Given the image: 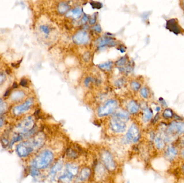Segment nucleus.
Returning a JSON list of instances; mask_svg holds the SVG:
<instances>
[{
  "label": "nucleus",
  "instance_id": "obj_31",
  "mask_svg": "<svg viewBox=\"0 0 184 183\" xmlns=\"http://www.w3.org/2000/svg\"><path fill=\"white\" fill-rule=\"evenodd\" d=\"M93 29L94 30V31H95L96 32H101V26L100 25H96L95 26H94L93 27Z\"/></svg>",
  "mask_w": 184,
  "mask_h": 183
},
{
  "label": "nucleus",
  "instance_id": "obj_3",
  "mask_svg": "<svg viewBox=\"0 0 184 183\" xmlns=\"http://www.w3.org/2000/svg\"><path fill=\"white\" fill-rule=\"evenodd\" d=\"M117 106V103L115 101L111 100L107 102L98 109V116L104 117L112 113L116 110Z\"/></svg>",
  "mask_w": 184,
  "mask_h": 183
},
{
  "label": "nucleus",
  "instance_id": "obj_24",
  "mask_svg": "<svg viewBox=\"0 0 184 183\" xmlns=\"http://www.w3.org/2000/svg\"><path fill=\"white\" fill-rule=\"evenodd\" d=\"M163 115L164 117L166 119L172 118L173 117V112L170 109H166L164 111L163 113Z\"/></svg>",
  "mask_w": 184,
  "mask_h": 183
},
{
  "label": "nucleus",
  "instance_id": "obj_21",
  "mask_svg": "<svg viewBox=\"0 0 184 183\" xmlns=\"http://www.w3.org/2000/svg\"><path fill=\"white\" fill-rule=\"evenodd\" d=\"M128 57H127V56H124V57H121L118 61H116V65L118 67H119V68L123 67H124L126 65V64L128 62Z\"/></svg>",
  "mask_w": 184,
  "mask_h": 183
},
{
  "label": "nucleus",
  "instance_id": "obj_38",
  "mask_svg": "<svg viewBox=\"0 0 184 183\" xmlns=\"http://www.w3.org/2000/svg\"><path fill=\"white\" fill-rule=\"evenodd\" d=\"M10 91V89L7 90V91H6V93H5V95H4V96H8L9 94Z\"/></svg>",
  "mask_w": 184,
  "mask_h": 183
},
{
  "label": "nucleus",
  "instance_id": "obj_27",
  "mask_svg": "<svg viewBox=\"0 0 184 183\" xmlns=\"http://www.w3.org/2000/svg\"><path fill=\"white\" fill-rule=\"evenodd\" d=\"M140 84L138 82H133L131 84V87L132 88V89L135 90V91H137L140 88Z\"/></svg>",
  "mask_w": 184,
  "mask_h": 183
},
{
  "label": "nucleus",
  "instance_id": "obj_12",
  "mask_svg": "<svg viewBox=\"0 0 184 183\" xmlns=\"http://www.w3.org/2000/svg\"><path fill=\"white\" fill-rule=\"evenodd\" d=\"M66 174L72 178H73L74 176H75L78 173V167L75 164H69L66 165Z\"/></svg>",
  "mask_w": 184,
  "mask_h": 183
},
{
  "label": "nucleus",
  "instance_id": "obj_33",
  "mask_svg": "<svg viewBox=\"0 0 184 183\" xmlns=\"http://www.w3.org/2000/svg\"><path fill=\"white\" fill-rule=\"evenodd\" d=\"M20 84L23 86H25L28 85V81L26 79H22L20 82Z\"/></svg>",
  "mask_w": 184,
  "mask_h": 183
},
{
  "label": "nucleus",
  "instance_id": "obj_20",
  "mask_svg": "<svg viewBox=\"0 0 184 183\" xmlns=\"http://www.w3.org/2000/svg\"><path fill=\"white\" fill-rule=\"evenodd\" d=\"M81 14L82 9L79 7L74 9L73 10H72L71 11V16L73 17L75 19H77L78 18H79L81 16Z\"/></svg>",
  "mask_w": 184,
  "mask_h": 183
},
{
  "label": "nucleus",
  "instance_id": "obj_23",
  "mask_svg": "<svg viewBox=\"0 0 184 183\" xmlns=\"http://www.w3.org/2000/svg\"><path fill=\"white\" fill-rule=\"evenodd\" d=\"M152 116V112L151 110H149V109L145 110L143 114V117L145 120L149 121V120L151 119Z\"/></svg>",
  "mask_w": 184,
  "mask_h": 183
},
{
  "label": "nucleus",
  "instance_id": "obj_30",
  "mask_svg": "<svg viewBox=\"0 0 184 183\" xmlns=\"http://www.w3.org/2000/svg\"><path fill=\"white\" fill-rule=\"evenodd\" d=\"M91 5L93 7V9H100L101 8V4L99 2H93L91 3Z\"/></svg>",
  "mask_w": 184,
  "mask_h": 183
},
{
  "label": "nucleus",
  "instance_id": "obj_42",
  "mask_svg": "<svg viewBox=\"0 0 184 183\" xmlns=\"http://www.w3.org/2000/svg\"><path fill=\"white\" fill-rule=\"evenodd\" d=\"M1 102H2V101H1V99H0V105H1Z\"/></svg>",
  "mask_w": 184,
  "mask_h": 183
},
{
  "label": "nucleus",
  "instance_id": "obj_36",
  "mask_svg": "<svg viewBox=\"0 0 184 183\" xmlns=\"http://www.w3.org/2000/svg\"><path fill=\"white\" fill-rule=\"evenodd\" d=\"M123 84V81H121V80H119V81H117V83H116V84H117L118 86H122Z\"/></svg>",
  "mask_w": 184,
  "mask_h": 183
},
{
  "label": "nucleus",
  "instance_id": "obj_8",
  "mask_svg": "<svg viewBox=\"0 0 184 183\" xmlns=\"http://www.w3.org/2000/svg\"><path fill=\"white\" fill-rule=\"evenodd\" d=\"M33 104V99H29L23 104L14 107L12 111L13 113L16 115H20L29 110L31 106H32Z\"/></svg>",
  "mask_w": 184,
  "mask_h": 183
},
{
  "label": "nucleus",
  "instance_id": "obj_39",
  "mask_svg": "<svg viewBox=\"0 0 184 183\" xmlns=\"http://www.w3.org/2000/svg\"><path fill=\"white\" fill-rule=\"evenodd\" d=\"M17 86H18L17 83H16V82H15V83H14V84H13V88H17Z\"/></svg>",
  "mask_w": 184,
  "mask_h": 183
},
{
  "label": "nucleus",
  "instance_id": "obj_5",
  "mask_svg": "<svg viewBox=\"0 0 184 183\" xmlns=\"http://www.w3.org/2000/svg\"><path fill=\"white\" fill-rule=\"evenodd\" d=\"M33 126L34 122L33 118L28 117L25 119L18 125V126L17 127V130L20 134H23L26 132H29L30 130L33 129Z\"/></svg>",
  "mask_w": 184,
  "mask_h": 183
},
{
  "label": "nucleus",
  "instance_id": "obj_37",
  "mask_svg": "<svg viewBox=\"0 0 184 183\" xmlns=\"http://www.w3.org/2000/svg\"><path fill=\"white\" fill-rule=\"evenodd\" d=\"M3 124V120L2 118H0V127L2 126Z\"/></svg>",
  "mask_w": 184,
  "mask_h": 183
},
{
  "label": "nucleus",
  "instance_id": "obj_1",
  "mask_svg": "<svg viewBox=\"0 0 184 183\" xmlns=\"http://www.w3.org/2000/svg\"><path fill=\"white\" fill-rule=\"evenodd\" d=\"M53 159V153L49 150L42 151L34 159L33 167L36 169H43L49 165Z\"/></svg>",
  "mask_w": 184,
  "mask_h": 183
},
{
  "label": "nucleus",
  "instance_id": "obj_26",
  "mask_svg": "<svg viewBox=\"0 0 184 183\" xmlns=\"http://www.w3.org/2000/svg\"><path fill=\"white\" fill-rule=\"evenodd\" d=\"M155 145L158 148H161L163 146V141L161 138H155Z\"/></svg>",
  "mask_w": 184,
  "mask_h": 183
},
{
  "label": "nucleus",
  "instance_id": "obj_16",
  "mask_svg": "<svg viewBox=\"0 0 184 183\" xmlns=\"http://www.w3.org/2000/svg\"><path fill=\"white\" fill-rule=\"evenodd\" d=\"M90 175V170L88 168H85L81 171L79 176V179L81 181H85L88 179Z\"/></svg>",
  "mask_w": 184,
  "mask_h": 183
},
{
  "label": "nucleus",
  "instance_id": "obj_40",
  "mask_svg": "<svg viewBox=\"0 0 184 183\" xmlns=\"http://www.w3.org/2000/svg\"><path fill=\"white\" fill-rule=\"evenodd\" d=\"M182 7H183V8L184 10V0L182 1Z\"/></svg>",
  "mask_w": 184,
  "mask_h": 183
},
{
  "label": "nucleus",
  "instance_id": "obj_35",
  "mask_svg": "<svg viewBox=\"0 0 184 183\" xmlns=\"http://www.w3.org/2000/svg\"><path fill=\"white\" fill-rule=\"evenodd\" d=\"M88 16H87V15H86L85 14H84V16H83V17H82V20L83 23H86V22L88 21Z\"/></svg>",
  "mask_w": 184,
  "mask_h": 183
},
{
  "label": "nucleus",
  "instance_id": "obj_17",
  "mask_svg": "<svg viewBox=\"0 0 184 183\" xmlns=\"http://www.w3.org/2000/svg\"><path fill=\"white\" fill-rule=\"evenodd\" d=\"M24 96V94L23 92L20 91H17L14 92L13 94L12 95L11 98L12 101H18L20 99H22V98H23Z\"/></svg>",
  "mask_w": 184,
  "mask_h": 183
},
{
  "label": "nucleus",
  "instance_id": "obj_22",
  "mask_svg": "<svg viewBox=\"0 0 184 183\" xmlns=\"http://www.w3.org/2000/svg\"><path fill=\"white\" fill-rule=\"evenodd\" d=\"M177 155V151L174 148H170L167 151V156L169 159H173Z\"/></svg>",
  "mask_w": 184,
  "mask_h": 183
},
{
  "label": "nucleus",
  "instance_id": "obj_13",
  "mask_svg": "<svg viewBox=\"0 0 184 183\" xmlns=\"http://www.w3.org/2000/svg\"><path fill=\"white\" fill-rule=\"evenodd\" d=\"M39 30L41 34L46 37L50 36L53 31V28L48 24L41 25L39 26Z\"/></svg>",
  "mask_w": 184,
  "mask_h": 183
},
{
  "label": "nucleus",
  "instance_id": "obj_11",
  "mask_svg": "<svg viewBox=\"0 0 184 183\" xmlns=\"http://www.w3.org/2000/svg\"><path fill=\"white\" fill-rule=\"evenodd\" d=\"M98 49H102L106 46H115L117 44L116 41L115 39L111 37H106L101 38L98 41Z\"/></svg>",
  "mask_w": 184,
  "mask_h": 183
},
{
  "label": "nucleus",
  "instance_id": "obj_25",
  "mask_svg": "<svg viewBox=\"0 0 184 183\" xmlns=\"http://www.w3.org/2000/svg\"><path fill=\"white\" fill-rule=\"evenodd\" d=\"M67 155L69 157H70V158H77L78 157V154L75 151L70 149L67 151Z\"/></svg>",
  "mask_w": 184,
  "mask_h": 183
},
{
  "label": "nucleus",
  "instance_id": "obj_14",
  "mask_svg": "<svg viewBox=\"0 0 184 183\" xmlns=\"http://www.w3.org/2000/svg\"><path fill=\"white\" fill-rule=\"evenodd\" d=\"M62 165H63L62 162L59 161L56 163L54 165V167L52 168L51 172H50V177H51L52 179H53V178L55 177L56 174L58 172L61 170V169L62 167Z\"/></svg>",
  "mask_w": 184,
  "mask_h": 183
},
{
  "label": "nucleus",
  "instance_id": "obj_29",
  "mask_svg": "<svg viewBox=\"0 0 184 183\" xmlns=\"http://www.w3.org/2000/svg\"><path fill=\"white\" fill-rule=\"evenodd\" d=\"M96 15L95 14H94L91 17L89 21V23L91 25H93L96 23Z\"/></svg>",
  "mask_w": 184,
  "mask_h": 183
},
{
  "label": "nucleus",
  "instance_id": "obj_2",
  "mask_svg": "<svg viewBox=\"0 0 184 183\" xmlns=\"http://www.w3.org/2000/svg\"><path fill=\"white\" fill-rule=\"evenodd\" d=\"M31 139L29 141L21 143L17 147V152L20 157H26L33 151L36 150Z\"/></svg>",
  "mask_w": 184,
  "mask_h": 183
},
{
  "label": "nucleus",
  "instance_id": "obj_7",
  "mask_svg": "<svg viewBox=\"0 0 184 183\" xmlns=\"http://www.w3.org/2000/svg\"><path fill=\"white\" fill-rule=\"evenodd\" d=\"M88 34L86 31H80L75 34L73 37L74 43L78 45H84L89 41Z\"/></svg>",
  "mask_w": 184,
  "mask_h": 183
},
{
  "label": "nucleus",
  "instance_id": "obj_10",
  "mask_svg": "<svg viewBox=\"0 0 184 183\" xmlns=\"http://www.w3.org/2000/svg\"><path fill=\"white\" fill-rule=\"evenodd\" d=\"M166 26V29L176 34H179L182 31L180 25L175 19H171L168 20Z\"/></svg>",
  "mask_w": 184,
  "mask_h": 183
},
{
  "label": "nucleus",
  "instance_id": "obj_19",
  "mask_svg": "<svg viewBox=\"0 0 184 183\" xmlns=\"http://www.w3.org/2000/svg\"><path fill=\"white\" fill-rule=\"evenodd\" d=\"M113 65V63L112 62L108 61V62H106L99 65L98 67L103 70L109 71V70H111V69L112 68Z\"/></svg>",
  "mask_w": 184,
  "mask_h": 183
},
{
  "label": "nucleus",
  "instance_id": "obj_32",
  "mask_svg": "<svg viewBox=\"0 0 184 183\" xmlns=\"http://www.w3.org/2000/svg\"><path fill=\"white\" fill-rule=\"evenodd\" d=\"M34 168L35 169L31 170V174H32L33 176H38L39 174V172L38 170H37L36 168H35V167H34Z\"/></svg>",
  "mask_w": 184,
  "mask_h": 183
},
{
  "label": "nucleus",
  "instance_id": "obj_34",
  "mask_svg": "<svg viewBox=\"0 0 184 183\" xmlns=\"http://www.w3.org/2000/svg\"><path fill=\"white\" fill-rule=\"evenodd\" d=\"M5 76L4 74L0 73V84H1L5 80Z\"/></svg>",
  "mask_w": 184,
  "mask_h": 183
},
{
  "label": "nucleus",
  "instance_id": "obj_41",
  "mask_svg": "<svg viewBox=\"0 0 184 183\" xmlns=\"http://www.w3.org/2000/svg\"><path fill=\"white\" fill-rule=\"evenodd\" d=\"M181 154H182V156H183V157L184 158V151H182V153H181Z\"/></svg>",
  "mask_w": 184,
  "mask_h": 183
},
{
  "label": "nucleus",
  "instance_id": "obj_9",
  "mask_svg": "<svg viewBox=\"0 0 184 183\" xmlns=\"http://www.w3.org/2000/svg\"><path fill=\"white\" fill-rule=\"evenodd\" d=\"M127 138L131 142H136L140 138L139 130L135 125H132L129 128L127 134Z\"/></svg>",
  "mask_w": 184,
  "mask_h": 183
},
{
  "label": "nucleus",
  "instance_id": "obj_28",
  "mask_svg": "<svg viewBox=\"0 0 184 183\" xmlns=\"http://www.w3.org/2000/svg\"><path fill=\"white\" fill-rule=\"evenodd\" d=\"M141 96L144 98H147L149 96V92L147 88H143L141 90Z\"/></svg>",
  "mask_w": 184,
  "mask_h": 183
},
{
  "label": "nucleus",
  "instance_id": "obj_15",
  "mask_svg": "<svg viewBox=\"0 0 184 183\" xmlns=\"http://www.w3.org/2000/svg\"><path fill=\"white\" fill-rule=\"evenodd\" d=\"M128 110L131 113H136L139 110V106L136 102L131 101L128 105Z\"/></svg>",
  "mask_w": 184,
  "mask_h": 183
},
{
  "label": "nucleus",
  "instance_id": "obj_6",
  "mask_svg": "<svg viewBox=\"0 0 184 183\" xmlns=\"http://www.w3.org/2000/svg\"><path fill=\"white\" fill-rule=\"evenodd\" d=\"M101 157L107 169L109 171H114L116 165L111 154L107 151H104L101 153Z\"/></svg>",
  "mask_w": 184,
  "mask_h": 183
},
{
  "label": "nucleus",
  "instance_id": "obj_4",
  "mask_svg": "<svg viewBox=\"0 0 184 183\" xmlns=\"http://www.w3.org/2000/svg\"><path fill=\"white\" fill-rule=\"evenodd\" d=\"M124 119L114 115L111 121V126L112 130L116 133H122L126 130V125Z\"/></svg>",
  "mask_w": 184,
  "mask_h": 183
},
{
  "label": "nucleus",
  "instance_id": "obj_18",
  "mask_svg": "<svg viewBox=\"0 0 184 183\" xmlns=\"http://www.w3.org/2000/svg\"><path fill=\"white\" fill-rule=\"evenodd\" d=\"M58 9L59 13H60L61 14H65L66 12H67V11L69 10V6L66 3L63 2L59 4Z\"/></svg>",
  "mask_w": 184,
  "mask_h": 183
}]
</instances>
